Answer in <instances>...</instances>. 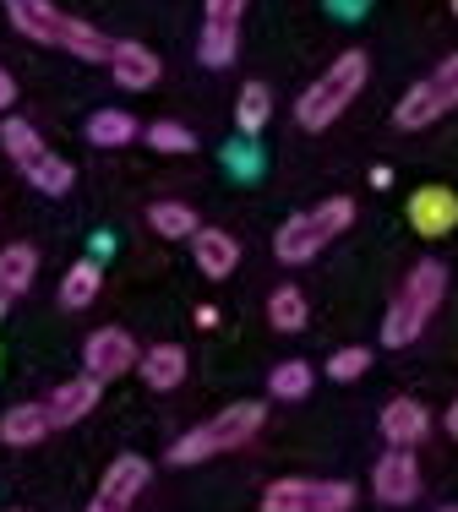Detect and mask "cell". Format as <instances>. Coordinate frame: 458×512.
<instances>
[{
	"label": "cell",
	"mask_w": 458,
	"mask_h": 512,
	"mask_svg": "<svg viewBox=\"0 0 458 512\" xmlns=\"http://www.w3.org/2000/svg\"><path fill=\"white\" fill-rule=\"evenodd\" d=\"M142 142H148L153 153H197V131H186L180 120H153V126L142 131Z\"/></svg>",
	"instance_id": "obj_27"
},
{
	"label": "cell",
	"mask_w": 458,
	"mask_h": 512,
	"mask_svg": "<svg viewBox=\"0 0 458 512\" xmlns=\"http://www.w3.org/2000/svg\"><path fill=\"white\" fill-rule=\"evenodd\" d=\"M371 491H377V502L388 507H409L420 496V463L409 447H388V453L377 458V469H371Z\"/></svg>",
	"instance_id": "obj_9"
},
{
	"label": "cell",
	"mask_w": 458,
	"mask_h": 512,
	"mask_svg": "<svg viewBox=\"0 0 458 512\" xmlns=\"http://www.w3.org/2000/svg\"><path fill=\"white\" fill-rule=\"evenodd\" d=\"M50 431H55V420L44 404H11L0 414V442L6 447H39Z\"/></svg>",
	"instance_id": "obj_15"
},
{
	"label": "cell",
	"mask_w": 458,
	"mask_h": 512,
	"mask_svg": "<svg viewBox=\"0 0 458 512\" xmlns=\"http://www.w3.org/2000/svg\"><path fill=\"white\" fill-rule=\"evenodd\" d=\"M17 104V82H11V71H0V109Z\"/></svg>",
	"instance_id": "obj_31"
},
{
	"label": "cell",
	"mask_w": 458,
	"mask_h": 512,
	"mask_svg": "<svg viewBox=\"0 0 458 512\" xmlns=\"http://www.w3.org/2000/svg\"><path fill=\"white\" fill-rule=\"evenodd\" d=\"M268 115H273V88L268 82H246V88H240V104H235V131L257 142V131L268 126Z\"/></svg>",
	"instance_id": "obj_21"
},
{
	"label": "cell",
	"mask_w": 458,
	"mask_h": 512,
	"mask_svg": "<svg viewBox=\"0 0 458 512\" xmlns=\"http://www.w3.org/2000/svg\"><path fill=\"white\" fill-rule=\"evenodd\" d=\"M268 425V409L262 404H251V398H240V404H229L219 409L208 425H197V431H186L180 442L170 447V463L175 469H191V463H202V458H219V453H235V447H246L251 436Z\"/></svg>",
	"instance_id": "obj_4"
},
{
	"label": "cell",
	"mask_w": 458,
	"mask_h": 512,
	"mask_svg": "<svg viewBox=\"0 0 458 512\" xmlns=\"http://www.w3.org/2000/svg\"><path fill=\"white\" fill-rule=\"evenodd\" d=\"M17 512H22V507H17Z\"/></svg>",
	"instance_id": "obj_38"
},
{
	"label": "cell",
	"mask_w": 458,
	"mask_h": 512,
	"mask_svg": "<svg viewBox=\"0 0 458 512\" xmlns=\"http://www.w3.org/2000/svg\"><path fill=\"white\" fill-rule=\"evenodd\" d=\"M148 224H153V235H164V240H191L197 235V213H191L186 202H153L148 207Z\"/></svg>",
	"instance_id": "obj_25"
},
{
	"label": "cell",
	"mask_w": 458,
	"mask_h": 512,
	"mask_svg": "<svg viewBox=\"0 0 458 512\" xmlns=\"http://www.w3.org/2000/svg\"><path fill=\"white\" fill-rule=\"evenodd\" d=\"M110 77H115V88L148 93V88H159L164 66H159V55H153L148 44H137V39H115V55H110Z\"/></svg>",
	"instance_id": "obj_10"
},
{
	"label": "cell",
	"mask_w": 458,
	"mask_h": 512,
	"mask_svg": "<svg viewBox=\"0 0 458 512\" xmlns=\"http://www.w3.org/2000/svg\"><path fill=\"white\" fill-rule=\"evenodd\" d=\"M311 382H317V371H311L306 360H279L268 371V393L284 398V404H300V398L311 393Z\"/></svg>",
	"instance_id": "obj_22"
},
{
	"label": "cell",
	"mask_w": 458,
	"mask_h": 512,
	"mask_svg": "<svg viewBox=\"0 0 458 512\" xmlns=\"http://www.w3.org/2000/svg\"><path fill=\"white\" fill-rule=\"evenodd\" d=\"M448 295V267L442 262H415V273L404 278V289L393 295L388 316H382V344L388 349H409L420 333H426L431 311Z\"/></svg>",
	"instance_id": "obj_3"
},
{
	"label": "cell",
	"mask_w": 458,
	"mask_h": 512,
	"mask_svg": "<svg viewBox=\"0 0 458 512\" xmlns=\"http://www.w3.org/2000/svg\"><path fill=\"white\" fill-rule=\"evenodd\" d=\"M82 137H88L93 148H126V142L142 137V126L126 115V109H93L88 126H82Z\"/></svg>",
	"instance_id": "obj_18"
},
{
	"label": "cell",
	"mask_w": 458,
	"mask_h": 512,
	"mask_svg": "<svg viewBox=\"0 0 458 512\" xmlns=\"http://www.w3.org/2000/svg\"><path fill=\"white\" fill-rule=\"evenodd\" d=\"M137 360H142V349H137V338H131L126 327H99V333H88V344H82V371L99 376V382L126 376Z\"/></svg>",
	"instance_id": "obj_8"
},
{
	"label": "cell",
	"mask_w": 458,
	"mask_h": 512,
	"mask_svg": "<svg viewBox=\"0 0 458 512\" xmlns=\"http://www.w3.org/2000/svg\"><path fill=\"white\" fill-rule=\"evenodd\" d=\"M235 55H240V28H235V22H208V28H202V44H197V60L219 71Z\"/></svg>",
	"instance_id": "obj_24"
},
{
	"label": "cell",
	"mask_w": 458,
	"mask_h": 512,
	"mask_svg": "<svg viewBox=\"0 0 458 512\" xmlns=\"http://www.w3.org/2000/svg\"><path fill=\"white\" fill-rule=\"evenodd\" d=\"M409 224H415V235H426V240L453 235V224H458V197H453L448 186L415 191V202H409Z\"/></svg>",
	"instance_id": "obj_12"
},
{
	"label": "cell",
	"mask_w": 458,
	"mask_h": 512,
	"mask_svg": "<svg viewBox=\"0 0 458 512\" xmlns=\"http://www.w3.org/2000/svg\"><path fill=\"white\" fill-rule=\"evenodd\" d=\"M99 284H104L99 262H71V273L60 278V306H66V311H82V306H93V295H99Z\"/></svg>",
	"instance_id": "obj_23"
},
{
	"label": "cell",
	"mask_w": 458,
	"mask_h": 512,
	"mask_svg": "<svg viewBox=\"0 0 458 512\" xmlns=\"http://www.w3.org/2000/svg\"><path fill=\"white\" fill-rule=\"evenodd\" d=\"M191 262H197L208 278H229V273H235V262H240L235 235H229V229H208V224H202L197 235H191Z\"/></svg>",
	"instance_id": "obj_14"
},
{
	"label": "cell",
	"mask_w": 458,
	"mask_h": 512,
	"mask_svg": "<svg viewBox=\"0 0 458 512\" xmlns=\"http://www.w3.org/2000/svg\"><path fill=\"white\" fill-rule=\"evenodd\" d=\"M355 485L349 480H273L262 491V512H349Z\"/></svg>",
	"instance_id": "obj_7"
},
{
	"label": "cell",
	"mask_w": 458,
	"mask_h": 512,
	"mask_svg": "<svg viewBox=\"0 0 458 512\" xmlns=\"http://www.w3.org/2000/svg\"><path fill=\"white\" fill-rule=\"evenodd\" d=\"M349 224H355V202H349V197H328V202L311 207V213L284 218L279 235H273V256H279L284 267H300V262H311V256L328 246L333 235H344Z\"/></svg>",
	"instance_id": "obj_5"
},
{
	"label": "cell",
	"mask_w": 458,
	"mask_h": 512,
	"mask_svg": "<svg viewBox=\"0 0 458 512\" xmlns=\"http://www.w3.org/2000/svg\"><path fill=\"white\" fill-rule=\"evenodd\" d=\"M240 11H246V0H208V22H235L240 28Z\"/></svg>",
	"instance_id": "obj_30"
},
{
	"label": "cell",
	"mask_w": 458,
	"mask_h": 512,
	"mask_svg": "<svg viewBox=\"0 0 458 512\" xmlns=\"http://www.w3.org/2000/svg\"><path fill=\"white\" fill-rule=\"evenodd\" d=\"M99 393H104V382L82 371V376H71V382H60L55 393L44 398V409H50V420H55V425H77L82 414L99 409Z\"/></svg>",
	"instance_id": "obj_13"
},
{
	"label": "cell",
	"mask_w": 458,
	"mask_h": 512,
	"mask_svg": "<svg viewBox=\"0 0 458 512\" xmlns=\"http://www.w3.org/2000/svg\"><path fill=\"white\" fill-rule=\"evenodd\" d=\"M366 371H371V349H360V344H349V349H339V355L328 360L333 382H355V376H366Z\"/></svg>",
	"instance_id": "obj_29"
},
{
	"label": "cell",
	"mask_w": 458,
	"mask_h": 512,
	"mask_svg": "<svg viewBox=\"0 0 458 512\" xmlns=\"http://www.w3.org/2000/svg\"><path fill=\"white\" fill-rule=\"evenodd\" d=\"M268 322L279 327V333H300V327H306V295H300V289H273L268 295Z\"/></svg>",
	"instance_id": "obj_26"
},
{
	"label": "cell",
	"mask_w": 458,
	"mask_h": 512,
	"mask_svg": "<svg viewBox=\"0 0 458 512\" xmlns=\"http://www.w3.org/2000/svg\"><path fill=\"white\" fill-rule=\"evenodd\" d=\"M39 278V251L28 246V240H11L6 251H0V289H6L11 300L22 295V289Z\"/></svg>",
	"instance_id": "obj_20"
},
{
	"label": "cell",
	"mask_w": 458,
	"mask_h": 512,
	"mask_svg": "<svg viewBox=\"0 0 458 512\" xmlns=\"http://www.w3.org/2000/svg\"><path fill=\"white\" fill-rule=\"evenodd\" d=\"M437 512H458V507H437Z\"/></svg>",
	"instance_id": "obj_36"
},
{
	"label": "cell",
	"mask_w": 458,
	"mask_h": 512,
	"mask_svg": "<svg viewBox=\"0 0 458 512\" xmlns=\"http://www.w3.org/2000/svg\"><path fill=\"white\" fill-rule=\"evenodd\" d=\"M6 11H11V22H17L22 39L50 44V50H66V55H82V60H99V66H110L115 39H104V33L88 28L82 17H66V11L50 6V0H6Z\"/></svg>",
	"instance_id": "obj_1"
},
{
	"label": "cell",
	"mask_w": 458,
	"mask_h": 512,
	"mask_svg": "<svg viewBox=\"0 0 458 512\" xmlns=\"http://www.w3.org/2000/svg\"><path fill=\"white\" fill-rule=\"evenodd\" d=\"M33 191H44V197H66L71 191V180H77V169L66 164V158H55V153H44V164L33 169Z\"/></svg>",
	"instance_id": "obj_28"
},
{
	"label": "cell",
	"mask_w": 458,
	"mask_h": 512,
	"mask_svg": "<svg viewBox=\"0 0 458 512\" xmlns=\"http://www.w3.org/2000/svg\"><path fill=\"white\" fill-rule=\"evenodd\" d=\"M11 311V295H6V289H0V316H6Z\"/></svg>",
	"instance_id": "obj_34"
},
{
	"label": "cell",
	"mask_w": 458,
	"mask_h": 512,
	"mask_svg": "<svg viewBox=\"0 0 458 512\" xmlns=\"http://www.w3.org/2000/svg\"><path fill=\"white\" fill-rule=\"evenodd\" d=\"M0 148H6V158L22 169V175H33V169L44 164V153H50L44 137L28 126V120H6V126H0Z\"/></svg>",
	"instance_id": "obj_19"
},
{
	"label": "cell",
	"mask_w": 458,
	"mask_h": 512,
	"mask_svg": "<svg viewBox=\"0 0 458 512\" xmlns=\"http://www.w3.org/2000/svg\"><path fill=\"white\" fill-rule=\"evenodd\" d=\"M453 11H458V0H453Z\"/></svg>",
	"instance_id": "obj_37"
},
{
	"label": "cell",
	"mask_w": 458,
	"mask_h": 512,
	"mask_svg": "<svg viewBox=\"0 0 458 512\" xmlns=\"http://www.w3.org/2000/svg\"><path fill=\"white\" fill-rule=\"evenodd\" d=\"M382 436H388V447H415L431 436V414L415 404V398H393L388 409H382Z\"/></svg>",
	"instance_id": "obj_16"
},
{
	"label": "cell",
	"mask_w": 458,
	"mask_h": 512,
	"mask_svg": "<svg viewBox=\"0 0 458 512\" xmlns=\"http://www.w3.org/2000/svg\"><path fill=\"white\" fill-rule=\"evenodd\" d=\"M448 109H458V55H448L426 82H415V88L393 104V126L399 131H431V120H442Z\"/></svg>",
	"instance_id": "obj_6"
},
{
	"label": "cell",
	"mask_w": 458,
	"mask_h": 512,
	"mask_svg": "<svg viewBox=\"0 0 458 512\" xmlns=\"http://www.w3.org/2000/svg\"><path fill=\"white\" fill-rule=\"evenodd\" d=\"M366 71H371L366 55H360V50H344L317 82H311V88H300V99H295V126H300V131H328L333 120H339L344 109L360 99V88H366Z\"/></svg>",
	"instance_id": "obj_2"
},
{
	"label": "cell",
	"mask_w": 458,
	"mask_h": 512,
	"mask_svg": "<svg viewBox=\"0 0 458 512\" xmlns=\"http://www.w3.org/2000/svg\"><path fill=\"white\" fill-rule=\"evenodd\" d=\"M88 512H115V507H104V502H93V507H88Z\"/></svg>",
	"instance_id": "obj_35"
},
{
	"label": "cell",
	"mask_w": 458,
	"mask_h": 512,
	"mask_svg": "<svg viewBox=\"0 0 458 512\" xmlns=\"http://www.w3.org/2000/svg\"><path fill=\"white\" fill-rule=\"evenodd\" d=\"M137 371H142V382H148L153 393H170V387L186 382V349L180 344H153V349H142Z\"/></svg>",
	"instance_id": "obj_17"
},
{
	"label": "cell",
	"mask_w": 458,
	"mask_h": 512,
	"mask_svg": "<svg viewBox=\"0 0 458 512\" xmlns=\"http://www.w3.org/2000/svg\"><path fill=\"white\" fill-rule=\"evenodd\" d=\"M148 458H137V453H120L110 469H104V485H99V496L93 502H104V507H115V512H131V502L142 496V485H148Z\"/></svg>",
	"instance_id": "obj_11"
},
{
	"label": "cell",
	"mask_w": 458,
	"mask_h": 512,
	"mask_svg": "<svg viewBox=\"0 0 458 512\" xmlns=\"http://www.w3.org/2000/svg\"><path fill=\"white\" fill-rule=\"evenodd\" d=\"M366 180H371V186H377V191H388V186H393V169H388V164H377V169H371Z\"/></svg>",
	"instance_id": "obj_32"
},
{
	"label": "cell",
	"mask_w": 458,
	"mask_h": 512,
	"mask_svg": "<svg viewBox=\"0 0 458 512\" xmlns=\"http://www.w3.org/2000/svg\"><path fill=\"white\" fill-rule=\"evenodd\" d=\"M448 436H458V398H453V409H448Z\"/></svg>",
	"instance_id": "obj_33"
}]
</instances>
